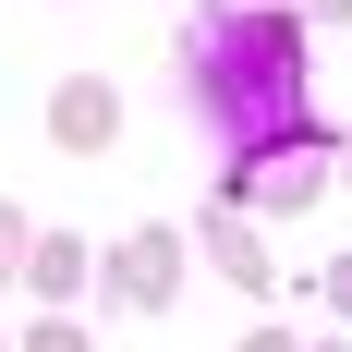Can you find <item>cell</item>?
<instances>
[{"label":"cell","mask_w":352,"mask_h":352,"mask_svg":"<svg viewBox=\"0 0 352 352\" xmlns=\"http://www.w3.org/2000/svg\"><path fill=\"white\" fill-rule=\"evenodd\" d=\"M49 134H61L73 158H109V146H122V85H109V73H73L61 98H49Z\"/></svg>","instance_id":"obj_3"},{"label":"cell","mask_w":352,"mask_h":352,"mask_svg":"<svg viewBox=\"0 0 352 352\" xmlns=\"http://www.w3.org/2000/svg\"><path fill=\"white\" fill-rule=\"evenodd\" d=\"M25 243H36V231H25V207H0V267H25Z\"/></svg>","instance_id":"obj_8"},{"label":"cell","mask_w":352,"mask_h":352,"mask_svg":"<svg viewBox=\"0 0 352 352\" xmlns=\"http://www.w3.org/2000/svg\"><path fill=\"white\" fill-rule=\"evenodd\" d=\"M182 85H195V109L219 122L231 170H243V158L304 134V25L292 12H207L182 36Z\"/></svg>","instance_id":"obj_1"},{"label":"cell","mask_w":352,"mask_h":352,"mask_svg":"<svg viewBox=\"0 0 352 352\" xmlns=\"http://www.w3.org/2000/svg\"><path fill=\"white\" fill-rule=\"evenodd\" d=\"M25 352H85V328H73V316H49V328H25Z\"/></svg>","instance_id":"obj_7"},{"label":"cell","mask_w":352,"mask_h":352,"mask_svg":"<svg viewBox=\"0 0 352 352\" xmlns=\"http://www.w3.org/2000/svg\"><path fill=\"white\" fill-rule=\"evenodd\" d=\"M0 352H12V340H0Z\"/></svg>","instance_id":"obj_14"},{"label":"cell","mask_w":352,"mask_h":352,"mask_svg":"<svg viewBox=\"0 0 352 352\" xmlns=\"http://www.w3.org/2000/svg\"><path fill=\"white\" fill-rule=\"evenodd\" d=\"M340 146H352V134H340ZM340 182H352V158H340Z\"/></svg>","instance_id":"obj_13"},{"label":"cell","mask_w":352,"mask_h":352,"mask_svg":"<svg viewBox=\"0 0 352 352\" xmlns=\"http://www.w3.org/2000/svg\"><path fill=\"white\" fill-rule=\"evenodd\" d=\"M207 267H219L231 292H267V280H280V267L255 255V231H243V219H207Z\"/></svg>","instance_id":"obj_5"},{"label":"cell","mask_w":352,"mask_h":352,"mask_svg":"<svg viewBox=\"0 0 352 352\" xmlns=\"http://www.w3.org/2000/svg\"><path fill=\"white\" fill-rule=\"evenodd\" d=\"M292 25H352V0H280Z\"/></svg>","instance_id":"obj_9"},{"label":"cell","mask_w":352,"mask_h":352,"mask_svg":"<svg viewBox=\"0 0 352 352\" xmlns=\"http://www.w3.org/2000/svg\"><path fill=\"white\" fill-rule=\"evenodd\" d=\"M243 352H304V340H280V328H255V340H243Z\"/></svg>","instance_id":"obj_11"},{"label":"cell","mask_w":352,"mask_h":352,"mask_svg":"<svg viewBox=\"0 0 352 352\" xmlns=\"http://www.w3.org/2000/svg\"><path fill=\"white\" fill-rule=\"evenodd\" d=\"M304 352H352V340H304Z\"/></svg>","instance_id":"obj_12"},{"label":"cell","mask_w":352,"mask_h":352,"mask_svg":"<svg viewBox=\"0 0 352 352\" xmlns=\"http://www.w3.org/2000/svg\"><path fill=\"white\" fill-rule=\"evenodd\" d=\"M170 280H182V243H170V231H134V243L109 255V304H122V316H158Z\"/></svg>","instance_id":"obj_4"},{"label":"cell","mask_w":352,"mask_h":352,"mask_svg":"<svg viewBox=\"0 0 352 352\" xmlns=\"http://www.w3.org/2000/svg\"><path fill=\"white\" fill-rule=\"evenodd\" d=\"M25 280H36V292H73V280H85V255H73V243H25Z\"/></svg>","instance_id":"obj_6"},{"label":"cell","mask_w":352,"mask_h":352,"mask_svg":"<svg viewBox=\"0 0 352 352\" xmlns=\"http://www.w3.org/2000/svg\"><path fill=\"white\" fill-rule=\"evenodd\" d=\"M328 146H340V134L304 109V134H292L280 158H243V170H231V195H255L267 219H304V207H316V182H328Z\"/></svg>","instance_id":"obj_2"},{"label":"cell","mask_w":352,"mask_h":352,"mask_svg":"<svg viewBox=\"0 0 352 352\" xmlns=\"http://www.w3.org/2000/svg\"><path fill=\"white\" fill-rule=\"evenodd\" d=\"M316 304H328V316H352V255H340V267L316 280Z\"/></svg>","instance_id":"obj_10"}]
</instances>
